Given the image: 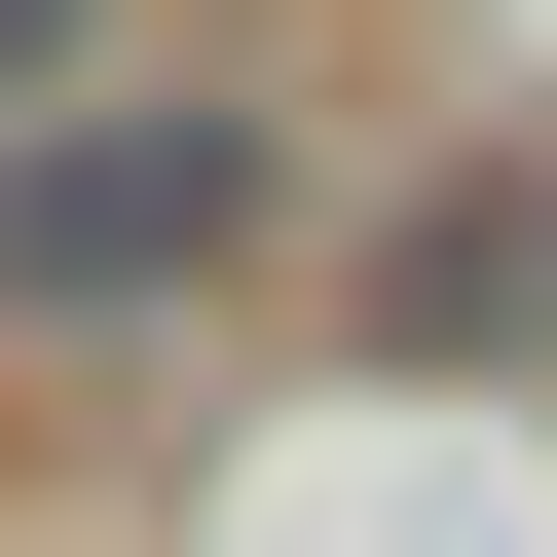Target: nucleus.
Segmentation results:
<instances>
[{"label":"nucleus","instance_id":"nucleus-2","mask_svg":"<svg viewBox=\"0 0 557 557\" xmlns=\"http://www.w3.org/2000/svg\"><path fill=\"white\" fill-rule=\"evenodd\" d=\"M38 38H75V0H0V75H38Z\"/></svg>","mask_w":557,"mask_h":557},{"label":"nucleus","instance_id":"nucleus-1","mask_svg":"<svg viewBox=\"0 0 557 557\" xmlns=\"http://www.w3.org/2000/svg\"><path fill=\"white\" fill-rule=\"evenodd\" d=\"M260 223H298V149H260V112H38V149H0V298L112 335V298H223Z\"/></svg>","mask_w":557,"mask_h":557}]
</instances>
